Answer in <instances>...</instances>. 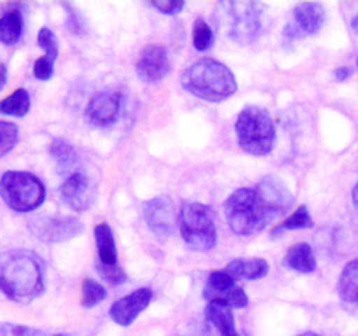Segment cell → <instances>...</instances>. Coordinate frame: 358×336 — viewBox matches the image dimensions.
Masks as SVG:
<instances>
[{
  "mask_svg": "<svg viewBox=\"0 0 358 336\" xmlns=\"http://www.w3.org/2000/svg\"><path fill=\"white\" fill-rule=\"evenodd\" d=\"M192 46L198 51H208L213 46V30L205 20H196L192 27Z\"/></svg>",
  "mask_w": 358,
  "mask_h": 336,
  "instance_id": "obj_26",
  "label": "cell"
},
{
  "mask_svg": "<svg viewBox=\"0 0 358 336\" xmlns=\"http://www.w3.org/2000/svg\"><path fill=\"white\" fill-rule=\"evenodd\" d=\"M0 198L14 212L27 214L44 203L45 188L30 172L9 170L0 175Z\"/></svg>",
  "mask_w": 358,
  "mask_h": 336,
  "instance_id": "obj_6",
  "label": "cell"
},
{
  "mask_svg": "<svg viewBox=\"0 0 358 336\" xmlns=\"http://www.w3.org/2000/svg\"><path fill=\"white\" fill-rule=\"evenodd\" d=\"M59 195H62L63 202L76 212H86L91 205H93L94 198H96V186L94 182L87 177L83 172H76V174L69 175L65 181L59 186Z\"/></svg>",
  "mask_w": 358,
  "mask_h": 336,
  "instance_id": "obj_12",
  "label": "cell"
},
{
  "mask_svg": "<svg viewBox=\"0 0 358 336\" xmlns=\"http://www.w3.org/2000/svg\"><path fill=\"white\" fill-rule=\"evenodd\" d=\"M325 7L322 4L315 2H304L296 6V9L292 10V20L287 23L285 38L289 41H297V38L308 37V35H313L324 27L325 23Z\"/></svg>",
  "mask_w": 358,
  "mask_h": 336,
  "instance_id": "obj_9",
  "label": "cell"
},
{
  "mask_svg": "<svg viewBox=\"0 0 358 336\" xmlns=\"http://www.w3.org/2000/svg\"><path fill=\"white\" fill-rule=\"evenodd\" d=\"M49 154H51L52 160L56 161V168H58V174L63 177H69V175L76 174L77 167H79V156H77L76 149L70 142H66L65 139H55L49 144Z\"/></svg>",
  "mask_w": 358,
  "mask_h": 336,
  "instance_id": "obj_17",
  "label": "cell"
},
{
  "mask_svg": "<svg viewBox=\"0 0 358 336\" xmlns=\"http://www.w3.org/2000/svg\"><path fill=\"white\" fill-rule=\"evenodd\" d=\"M30 230L38 240L49 244H59L76 238L83 231V224L79 219L69 216L62 217H41L30 223Z\"/></svg>",
  "mask_w": 358,
  "mask_h": 336,
  "instance_id": "obj_11",
  "label": "cell"
},
{
  "mask_svg": "<svg viewBox=\"0 0 358 336\" xmlns=\"http://www.w3.org/2000/svg\"><path fill=\"white\" fill-rule=\"evenodd\" d=\"M6 80H7V66L3 65L2 62H0V90H2V88H3Z\"/></svg>",
  "mask_w": 358,
  "mask_h": 336,
  "instance_id": "obj_34",
  "label": "cell"
},
{
  "mask_svg": "<svg viewBox=\"0 0 358 336\" xmlns=\"http://www.w3.org/2000/svg\"><path fill=\"white\" fill-rule=\"evenodd\" d=\"M313 217L310 216V210L306 205H301L280 224L278 227H275L273 233H280V231L285 230H308V227H313Z\"/></svg>",
  "mask_w": 358,
  "mask_h": 336,
  "instance_id": "obj_24",
  "label": "cell"
},
{
  "mask_svg": "<svg viewBox=\"0 0 358 336\" xmlns=\"http://www.w3.org/2000/svg\"><path fill=\"white\" fill-rule=\"evenodd\" d=\"M285 265L299 273H313L317 270V258L308 244H296L287 251Z\"/></svg>",
  "mask_w": 358,
  "mask_h": 336,
  "instance_id": "obj_21",
  "label": "cell"
},
{
  "mask_svg": "<svg viewBox=\"0 0 358 336\" xmlns=\"http://www.w3.org/2000/svg\"><path fill=\"white\" fill-rule=\"evenodd\" d=\"M17 144V126L9 121H0V158L16 147Z\"/></svg>",
  "mask_w": 358,
  "mask_h": 336,
  "instance_id": "obj_27",
  "label": "cell"
},
{
  "mask_svg": "<svg viewBox=\"0 0 358 336\" xmlns=\"http://www.w3.org/2000/svg\"><path fill=\"white\" fill-rule=\"evenodd\" d=\"M234 133L241 149L252 156H266L275 146V122L269 112L257 105L245 107L240 112L234 122Z\"/></svg>",
  "mask_w": 358,
  "mask_h": 336,
  "instance_id": "obj_5",
  "label": "cell"
},
{
  "mask_svg": "<svg viewBox=\"0 0 358 336\" xmlns=\"http://www.w3.org/2000/svg\"><path fill=\"white\" fill-rule=\"evenodd\" d=\"M292 203L294 195L285 182L268 175L255 188H240L231 192L224 203V212L234 233L255 234L289 212Z\"/></svg>",
  "mask_w": 358,
  "mask_h": 336,
  "instance_id": "obj_1",
  "label": "cell"
},
{
  "mask_svg": "<svg viewBox=\"0 0 358 336\" xmlns=\"http://www.w3.org/2000/svg\"><path fill=\"white\" fill-rule=\"evenodd\" d=\"M37 44L38 48L44 49L45 58H49L51 62H56V58H58V41H56V35L52 34L51 28L42 27L38 30Z\"/></svg>",
  "mask_w": 358,
  "mask_h": 336,
  "instance_id": "obj_28",
  "label": "cell"
},
{
  "mask_svg": "<svg viewBox=\"0 0 358 336\" xmlns=\"http://www.w3.org/2000/svg\"><path fill=\"white\" fill-rule=\"evenodd\" d=\"M352 200H353V206H355V210L358 212V182L355 184V188H353Z\"/></svg>",
  "mask_w": 358,
  "mask_h": 336,
  "instance_id": "obj_35",
  "label": "cell"
},
{
  "mask_svg": "<svg viewBox=\"0 0 358 336\" xmlns=\"http://www.w3.org/2000/svg\"><path fill=\"white\" fill-rule=\"evenodd\" d=\"M98 270H100V275L103 276L110 286H119V284H122L126 280L124 272H122V268L119 265L115 266L98 265Z\"/></svg>",
  "mask_w": 358,
  "mask_h": 336,
  "instance_id": "obj_30",
  "label": "cell"
},
{
  "mask_svg": "<svg viewBox=\"0 0 358 336\" xmlns=\"http://www.w3.org/2000/svg\"><path fill=\"white\" fill-rule=\"evenodd\" d=\"M334 74L338 80H346L350 76H352V70H350L348 66H339V69L334 70Z\"/></svg>",
  "mask_w": 358,
  "mask_h": 336,
  "instance_id": "obj_33",
  "label": "cell"
},
{
  "mask_svg": "<svg viewBox=\"0 0 358 336\" xmlns=\"http://www.w3.org/2000/svg\"><path fill=\"white\" fill-rule=\"evenodd\" d=\"M28 111H30V94L24 88H17L3 100H0V112L6 115L23 118Z\"/></svg>",
  "mask_w": 358,
  "mask_h": 336,
  "instance_id": "obj_23",
  "label": "cell"
},
{
  "mask_svg": "<svg viewBox=\"0 0 358 336\" xmlns=\"http://www.w3.org/2000/svg\"><path fill=\"white\" fill-rule=\"evenodd\" d=\"M170 72V58L166 48L150 44L143 48L136 62V76L145 83H157Z\"/></svg>",
  "mask_w": 358,
  "mask_h": 336,
  "instance_id": "obj_14",
  "label": "cell"
},
{
  "mask_svg": "<svg viewBox=\"0 0 358 336\" xmlns=\"http://www.w3.org/2000/svg\"><path fill=\"white\" fill-rule=\"evenodd\" d=\"M143 217L149 230L159 238H170L173 234L175 226L178 224V214L173 202L168 196H154L145 203Z\"/></svg>",
  "mask_w": 358,
  "mask_h": 336,
  "instance_id": "obj_10",
  "label": "cell"
},
{
  "mask_svg": "<svg viewBox=\"0 0 358 336\" xmlns=\"http://www.w3.org/2000/svg\"><path fill=\"white\" fill-rule=\"evenodd\" d=\"M23 35V16L17 10H7L0 16V42L13 46Z\"/></svg>",
  "mask_w": 358,
  "mask_h": 336,
  "instance_id": "obj_22",
  "label": "cell"
},
{
  "mask_svg": "<svg viewBox=\"0 0 358 336\" xmlns=\"http://www.w3.org/2000/svg\"><path fill=\"white\" fill-rule=\"evenodd\" d=\"M178 227L185 245L192 251L205 252L215 247L217 227L208 205L198 202L184 203L178 212Z\"/></svg>",
  "mask_w": 358,
  "mask_h": 336,
  "instance_id": "obj_7",
  "label": "cell"
},
{
  "mask_svg": "<svg viewBox=\"0 0 358 336\" xmlns=\"http://www.w3.org/2000/svg\"><path fill=\"white\" fill-rule=\"evenodd\" d=\"M297 336H322V335H317V332H303V335H297Z\"/></svg>",
  "mask_w": 358,
  "mask_h": 336,
  "instance_id": "obj_36",
  "label": "cell"
},
{
  "mask_svg": "<svg viewBox=\"0 0 358 336\" xmlns=\"http://www.w3.org/2000/svg\"><path fill=\"white\" fill-rule=\"evenodd\" d=\"M150 6L159 10V13L168 14V16H175V14H178L184 9L185 4L184 0H152Z\"/></svg>",
  "mask_w": 358,
  "mask_h": 336,
  "instance_id": "obj_32",
  "label": "cell"
},
{
  "mask_svg": "<svg viewBox=\"0 0 358 336\" xmlns=\"http://www.w3.org/2000/svg\"><path fill=\"white\" fill-rule=\"evenodd\" d=\"M0 336H42L41 331L28 326L13 324V322H0Z\"/></svg>",
  "mask_w": 358,
  "mask_h": 336,
  "instance_id": "obj_29",
  "label": "cell"
},
{
  "mask_svg": "<svg viewBox=\"0 0 358 336\" xmlns=\"http://www.w3.org/2000/svg\"><path fill=\"white\" fill-rule=\"evenodd\" d=\"M94 244H96L98 259L103 266H115L117 262V247L110 226L107 223H100L94 226Z\"/></svg>",
  "mask_w": 358,
  "mask_h": 336,
  "instance_id": "obj_18",
  "label": "cell"
},
{
  "mask_svg": "<svg viewBox=\"0 0 358 336\" xmlns=\"http://www.w3.org/2000/svg\"><path fill=\"white\" fill-rule=\"evenodd\" d=\"M338 290L346 307L358 310V258L352 259L341 272Z\"/></svg>",
  "mask_w": 358,
  "mask_h": 336,
  "instance_id": "obj_19",
  "label": "cell"
},
{
  "mask_svg": "<svg viewBox=\"0 0 358 336\" xmlns=\"http://www.w3.org/2000/svg\"><path fill=\"white\" fill-rule=\"evenodd\" d=\"M357 66H358V62H357Z\"/></svg>",
  "mask_w": 358,
  "mask_h": 336,
  "instance_id": "obj_38",
  "label": "cell"
},
{
  "mask_svg": "<svg viewBox=\"0 0 358 336\" xmlns=\"http://www.w3.org/2000/svg\"><path fill=\"white\" fill-rule=\"evenodd\" d=\"M219 30L238 44H252L262 30V7L257 2H219L215 6Z\"/></svg>",
  "mask_w": 358,
  "mask_h": 336,
  "instance_id": "obj_4",
  "label": "cell"
},
{
  "mask_svg": "<svg viewBox=\"0 0 358 336\" xmlns=\"http://www.w3.org/2000/svg\"><path fill=\"white\" fill-rule=\"evenodd\" d=\"M44 265L30 251L0 252V293L16 303H30L44 293Z\"/></svg>",
  "mask_w": 358,
  "mask_h": 336,
  "instance_id": "obj_2",
  "label": "cell"
},
{
  "mask_svg": "<svg viewBox=\"0 0 358 336\" xmlns=\"http://www.w3.org/2000/svg\"><path fill=\"white\" fill-rule=\"evenodd\" d=\"M182 86L206 102H222L236 93V77L227 65L213 58H199L182 74Z\"/></svg>",
  "mask_w": 358,
  "mask_h": 336,
  "instance_id": "obj_3",
  "label": "cell"
},
{
  "mask_svg": "<svg viewBox=\"0 0 358 336\" xmlns=\"http://www.w3.org/2000/svg\"><path fill=\"white\" fill-rule=\"evenodd\" d=\"M205 318L217 329L220 336H241L236 329L233 310L220 304H206Z\"/></svg>",
  "mask_w": 358,
  "mask_h": 336,
  "instance_id": "obj_20",
  "label": "cell"
},
{
  "mask_svg": "<svg viewBox=\"0 0 358 336\" xmlns=\"http://www.w3.org/2000/svg\"><path fill=\"white\" fill-rule=\"evenodd\" d=\"M52 70H55V62H51L49 58H45V56H41V58L35 59V63H34L35 79H38V80L51 79Z\"/></svg>",
  "mask_w": 358,
  "mask_h": 336,
  "instance_id": "obj_31",
  "label": "cell"
},
{
  "mask_svg": "<svg viewBox=\"0 0 358 336\" xmlns=\"http://www.w3.org/2000/svg\"><path fill=\"white\" fill-rule=\"evenodd\" d=\"M119 112H121V100L110 91H100L93 94L86 107L87 119L94 126H110L112 122H115Z\"/></svg>",
  "mask_w": 358,
  "mask_h": 336,
  "instance_id": "obj_15",
  "label": "cell"
},
{
  "mask_svg": "<svg viewBox=\"0 0 358 336\" xmlns=\"http://www.w3.org/2000/svg\"><path fill=\"white\" fill-rule=\"evenodd\" d=\"M150 301H152V290L149 287H142V289L133 290L128 296L114 301L108 315L115 324L126 328V326H131L135 322V318L149 307Z\"/></svg>",
  "mask_w": 358,
  "mask_h": 336,
  "instance_id": "obj_13",
  "label": "cell"
},
{
  "mask_svg": "<svg viewBox=\"0 0 358 336\" xmlns=\"http://www.w3.org/2000/svg\"><path fill=\"white\" fill-rule=\"evenodd\" d=\"M52 336H69V335H52Z\"/></svg>",
  "mask_w": 358,
  "mask_h": 336,
  "instance_id": "obj_37",
  "label": "cell"
},
{
  "mask_svg": "<svg viewBox=\"0 0 358 336\" xmlns=\"http://www.w3.org/2000/svg\"><path fill=\"white\" fill-rule=\"evenodd\" d=\"M107 298V289L100 282L93 279H84L83 282V296H80V304L84 308H91L103 301Z\"/></svg>",
  "mask_w": 358,
  "mask_h": 336,
  "instance_id": "obj_25",
  "label": "cell"
},
{
  "mask_svg": "<svg viewBox=\"0 0 358 336\" xmlns=\"http://www.w3.org/2000/svg\"><path fill=\"white\" fill-rule=\"evenodd\" d=\"M203 298L208 304H220L227 308H245L248 304V296L236 284V280L227 275L224 270L212 272L203 287Z\"/></svg>",
  "mask_w": 358,
  "mask_h": 336,
  "instance_id": "obj_8",
  "label": "cell"
},
{
  "mask_svg": "<svg viewBox=\"0 0 358 336\" xmlns=\"http://www.w3.org/2000/svg\"><path fill=\"white\" fill-rule=\"evenodd\" d=\"M227 275L234 280H257L268 275L269 262L262 258H247V259H233L227 262L224 268Z\"/></svg>",
  "mask_w": 358,
  "mask_h": 336,
  "instance_id": "obj_16",
  "label": "cell"
}]
</instances>
